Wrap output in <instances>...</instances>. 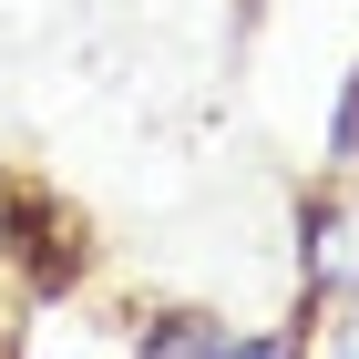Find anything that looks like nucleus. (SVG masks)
<instances>
[{"instance_id":"1","label":"nucleus","mask_w":359,"mask_h":359,"mask_svg":"<svg viewBox=\"0 0 359 359\" xmlns=\"http://www.w3.org/2000/svg\"><path fill=\"white\" fill-rule=\"evenodd\" d=\"M144 359H298V329H257V318H205V308H154L134 329Z\"/></svg>"},{"instance_id":"2","label":"nucleus","mask_w":359,"mask_h":359,"mask_svg":"<svg viewBox=\"0 0 359 359\" xmlns=\"http://www.w3.org/2000/svg\"><path fill=\"white\" fill-rule=\"evenodd\" d=\"M298 277L329 308H359V185L308 195V216H298Z\"/></svg>"},{"instance_id":"3","label":"nucleus","mask_w":359,"mask_h":359,"mask_svg":"<svg viewBox=\"0 0 359 359\" xmlns=\"http://www.w3.org/2000/svg\"><path fill=\"white\" fill-rule=\"evenodd\" d=\"M329 165L359 175V72H349V93H339V113H329Z\"/></svg>"},{"instance_id":"4","label":"nucleus","mask_w":359,"mask_h":359,"mask_svg":"<svg viewBox=\"0 0 359 359\" xmlns=\"http://www.w3.org/2000/svg\"><path fill=\"white\" fill-rule=\"evenodd\" d=\"M298 359H359V308H339L318 339H298Z\"/></svg>"}]
</instances>
